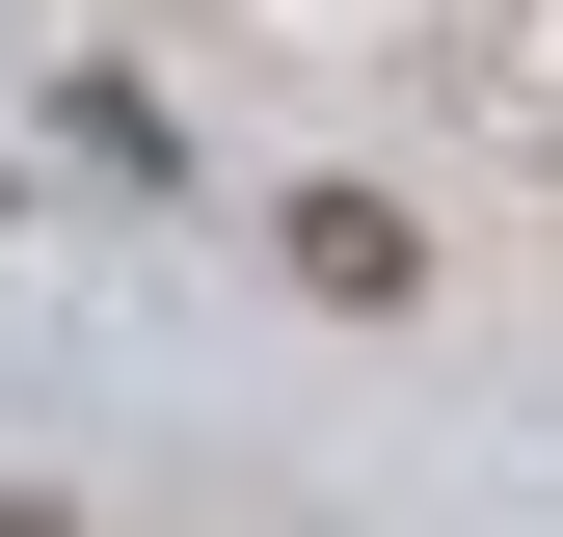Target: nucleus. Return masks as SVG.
I'll list each match as a JSON object with an SVG mask.
<instances>
[{"mask_svg":"<svg viewBox=\"0 0 563 537\" xmlns=\"http://www.w3.org/2000/svg\"><path fill=\"white\" fill-rule=\"evenodd\" d=\"M296 296H349V322H402V296H430V242H402V188H296Z\"/></svg>","mask_w":563,"mask_h":537,"instance_id":"1","label":"nucleus"}]
</instances>
